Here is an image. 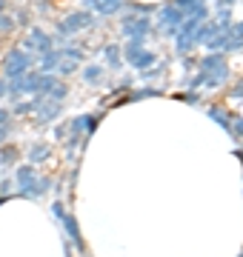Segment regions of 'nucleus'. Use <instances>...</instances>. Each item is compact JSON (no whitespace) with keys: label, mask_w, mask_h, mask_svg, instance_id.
<instances>
[{"label":"nucleus","mask_w":243,"mask_h":257,"mask_svg":"<svg viewBox=\"0 0 243 257\" xmlns=\"http://www.w3.org/2000/svg\"><path fill=\"white\" fill-rule=\"evenodd\" d=\"M234 132H237V138H243V120L237 123V126H234Z\"/></svg>","instance_id":"f3484780"},{"label":"nucleus","mask_w":243,"mask_h":257,"mask_svg":"<svg viewBox=\"0 0 243 257\" xmlns=\"http://www.w3.org/2000/svg\"><path fill=\"white\" fill-rule=\"evenodd\" d=\"M94 9L100 15H112V12L120 9V0H94Z\"/></svg>","instance_id":"0eeeda50"},{"label":"nucleus","mask_w":243,"mask_h":257,"mask_svg":"<svg viewBox=\"0 0 243 257\" xmlns=\"http://www.w3.org/2000/svg\"><path fill=\"white\" fill-rule=\"evenodd\" d=\"M86 80H100V69H86Z\"/></svg>","instance_id":"ddd939ff"},{"label":"nucleus","mask_w":243,"mask_h":257,"mask_svg":"<svg viewBox=\"0 0 243 257\" xmlns=\"http://www.w3.org/2000/svg\"><path fill=\"white\" fill-rule=\"evenodd\" d=\"M195 3H197V0H178V3H175V6H178V9H183V12H186L189 6H195Z\"/></svg>","instance_id":"2eb2a0df"},{"label":"nucleus","mask_w":243,"mask_h":257,"mask_svg":"<svg viewBox=\"0 0 243 257\" xmlns=\"http://www.w3.org/2000/svg\"><path fill=\"white\" fill-rule=\"evenodd\" d=\"M234 0H220V6H232Z\"/></svg>","instance_id":"a211bd4d"},{"label":"nucleus","mask_w":243,"mask_h":257,"mask_svg":"<svg viewBox=\"0 0 243 257\" xmlns=\"http://www.w3.org/2000/svg\"><path fill=\"white\" fill-rule=\"evenodd\" d=\"M18 180H20V186H26V189H32V183H35L38 177L32 175V169H29V166H23V169L18 172Z\"/></svg>","instance_id":"9d476101"},{"label":"nucleus","mask_w":243,"mask_h":257,"mask_svg":"<svg viewBox=\"0 0 243 257\" xmlns=\"http://www.w3.org/2000/svg\"><path fill=\"white\" fill-rule=\"evenodd\" d=\"M29 63H32V60H29L26 52L15 49V52H9V55H6V63H3V66H6V74H9V77H20V74L29 69Z\"/></svg>","instance_id":"f257e3e1"},{"label":"nucleus","mask_w":243,"mask_h":257,"mask_svg":"<svg viewBox=\"0 0 243 257\" xmlns=\"http://www.w3.org/2000/svg\"><path fill=\"white\" fill-rule=\"evenodd\" d=\"M3 6H6V0H0V9H3Z\"/></svg>","instance_id":"6ab92c4d"},{"label":"nucleus","mask_w":243,"mask_h":257,"mask_svg":"<svg viewBox=\"0 0 243 257\" xmlns=\"http://www.w3.org/2000/svg\"><path fill=\"white\" fill-rule=\"evenodd\" d=\"M220 60H223L220 55H212V57H206L203 63H200V69H203V72H212L215 66H220Z\"/></svg>","instance_id":"9b49d317"},{"label":"nucleus","mask_w":243,"mask_h":257,"mask_svg":"<svg viewBox=\"0 0 243 257\" xmlns=\"http://www.w3.org/2000/svg\"><path fill=\"white\" fill-rule=\"evenodd\" d=\"M63 226H66V231L72 234V240H75L77 246L83 248V240H80V231H77V226H75V217H69V214H63Z\"/></svg>","instance_id":"1a4fd4ad"},{"label":"nucleus","mask_w":243,"mask_h":257,"mask_svg":"<svg viewBox=\"0 0 243 257\" xmlns=\"http://www.w3.org/2000/svg\"><path fill=\"white\" fill-rule=\"evenodd\" d=\"M38 114H40V120H55V117H57V100L40 103V106H38Z\"/></svg>","instance_id":"6e6552de"},{"label":"nucleus","mask_w":243,"mask_h":257,"mask_svg":"<svg viewBox=\"0 0 243 257\" xmlns=\"http://www.w3.org/2000/svg\"><path fill=\"white\" fill-rule=\"evenodd\" d=\"M89 23H92V15H72L66 23H60V32H63V35H72V32L89 26Z\"/></svg>","instance_id":"39448f33"},{"label":"nucleus","mask_w":243,"mask_h":257,"mask_svg":"<svg viewBox=\"0 0 243 257\" xmlns=\"http://www.w3.org/2000/svg\"><path fill=\"white\" fill-rule=\"evenodd\" d=\"M106 57H109V63H112L114 69L120 66V60H117V49H112V46H109V49H106Z\"/></svg>","instance_id":"f8f14e48"},{"label":"nucleus","mask_w":243,"mask_h":257,"mask_svg":"<svg viewBox=\"0 0 243 257\" xmlns=\"http://www.w3.org/2000/svg\"><path fill=\"white\" fill-rule=\"evenodd\" d=\"M123 29H126V35H135V40H141V35L149 32V18H126Z\"/></svg>","instance_id":"7ed1b4c3"},{"label":"nucleus","mask_w":243,"mask_h":257,"mask_svg":"<svg viewBox=\"0 0 243 257\" xmlns=\"http://www.w3.org/2000/svg\"><path fill=\"white\" fill-rule=\"evenodd\" d=\"M43 157H46V149H32V160H35V163H38V160H43Z\"/></svg>","instance_id":"4468645a"},{"label":"nucleus","mask_w":243,"mask_h":257,"mask_svg":"<svg viewBox=\"0 0 243 257\" xmlns=\"http://www.w3.org/2000/svg\"><path fill=\"white\" fill-rule=\"evenodd\" d=\"M0 29H12V20L6 15H0Z\"/></svg>","instance_id":"dca6fc26"},{"label":"nucleus","mask_w":243,"mask_h":257,"mask_svg":"<svg viewBox=\"0 0 243 257\" xmlns=\"http://www.w3.org/2000/svg\"><path fill=\"white\" fill-rule=\"evenodd\" d=\"M29 49H40V52H49L52 49V37L46 32H40V29H32V37L26 40Z\"/></svg>","instance_id":"20e7f679"},{"label":"nucleus","mask_w":243,"mask_h":257,"mask_svg":"<svg viewBox=\"0 0 243 257\" xmlns=\"http://www.w3.org/2000/svg\"><path fill=\"white\" fill-rule=\"evenodd\" d=\"M126 57H129V63H135L138 69L155 63V55H152V52H143V49H141V40H132L129 46H126Z\"/></svg>","instance_id":"f03ea898"},{"label":"nucleus","mask_w":243,"mask_h":257,"mask_svg":"<svg viewBox=\"0 0 243 257\" xmlns=\"http://www.w3.org/2000/svg\"><path fill=\"white\" fill-rule=\"evenodd\" d=\"M160 18H163V23H169V26H183V20H186V15H183V9H178V6H166V9L160 12Z\"/></svg>","instance_id":"423d86ee"}]
</instances>
